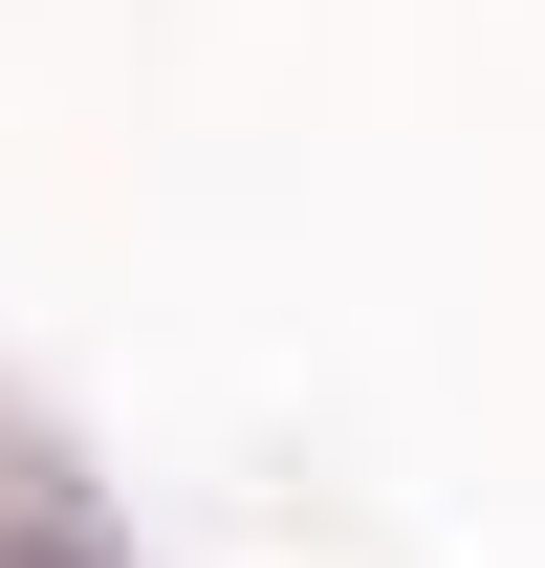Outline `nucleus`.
I'll return each mask as SVG.
<instances>
[{
    "mask_svg": "<svg viewBox=\"0 0 545 568\" xmlns=\"http://www.w3.org/2000/svg\"><path fill=\"white\" fill-rule=\"evenodd\" d=\"M0 568H88V547H66V525H0Z\"/></svg>",
    "mask_w": 545,
    "mask_h": 568,
    "instance_id": "obj_1",
    "label": "nucleus"
}]
</instances>
